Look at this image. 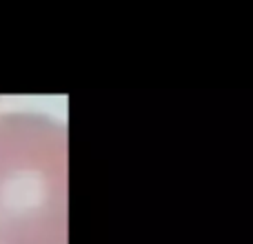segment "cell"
<instances>
[{
  "instance_id": "6da1fadb",
  "label": "cell",
  "mask_w": 253,
  "mask_h": 244,
  "mask_svg": "<svg viewBox=\"0 0 253 244\" xmlns=\"http://www.w3.org/2000/svg\"><path fill=\"white\" fill-rule=\"evenodd\" d=\"M0 244H67V126L0 116Z\"/></svg>"
}]
</instances>
